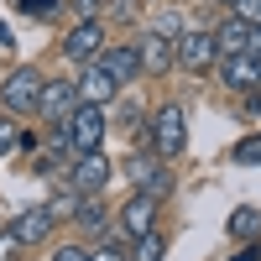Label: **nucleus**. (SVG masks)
<instances>
[{
  "mask_svg": "<svg viewBox=\"0 0 261 261\" xmlns=\"http://www.w3.org/2000/svg\"><path fill=\"white\" fill-rule=\"evenodd\" d=\"M146 141H151V151H157L162 162L183 157V146H188V120H183V105H157V110L146 115Z\"/></svg>",
  "mask_w": 261,
  "mask_h": 261,
  "instance_id": "f257e3e1",
  "label": "nucleus"
},
{
  "mask_svg": "<svg viewBox=\"0 0 261 261\" xmlns=\"http://www.w3.org/2000/svg\"><path fill=\"white\" fill-rule=\"evenodd\" d=\"M110 178H115V162L105 157V146H94V151H73L68 157V178L63 183H68L79 199H89V193H99Z\"/></svg>",
  "mask_w": 261,
  "mask_h": 261,
  "instance_id": "f03ea898",
  "label": "nucleus"
},
{
  "mask_svg": "<svg viewBox=\"0 0 261 261\" xmlns=\"http://www.w3.org/2000/svg\"><path fill=\"white\" fill-rule=\"evenodd\" d=\"M63 136H68V146H73V151H94V146H105V136H110L105 105L79 99V105H73V115L63 120Z\"/></svg>",
  "mask_w": 261,
  "mask_h": 261,
  "instance_id": "7ed1b4c3",
  "label": "nucleus"
},
{
  "mask_svg": "<svg viewBox=\"0 0 261 261\" xmlns=\"http://www.w3.org/2000/svg\"><path fill=\"white\" fill-rule=\"evenodd\" d=\"M172 63L204 79V73L214 68V63H220V47H214V32H209V27H193V32H178V37H172Z\"/></svg>",
  "mask_w": 261,
  "mask_h": 261,
  "instance_id": "20e7f679",
  "label": "nucleus"
},
{
  "mask_svg": "<svg viewBox=\"0 0 261 261\" xmlns=\"http://www.w3.org/2000/svg\"><path fill=\"white\" fill-rule=\"evenodd\" d=\"M42 84H47L42 68H11V79L0 84V110H11V115H37Z\"/></svg>",
  "mask_w": 261,
  "mask_h": 261,
  "instance_id": "39448f33",
  "label": "nucleus"
},
{
  "mask_svg": "<svg viewBox=\"0 0 261 261\" xmlns=\"http://www.w3.org/2000/svg\"><path fill=\"white\" fill-rule=\"evenodd\" d=\"M125 178L136 183L141 193H151V199H172V167L157 157V151H136V157H125Z\"/></svg>",
  "mask_w": 261,
  "mask_h": 261,
  "instance_id": "423d86ee",
  "label": "nucleus"
},
{
  "mask_svg": "<svg viewBox=\"0 0 261 261\" xmlns=\"http://www.w3.org/2000/svg\"><path fill=\"white\" fill-rule=\"evenodd\" d=\"M79 105V79H47L42 84V99H37V120L47 125H63Z\"/></svg>",
  "mask_w": 261,
  "mask_h": 261,
  "instance_id": "0eeeda50",
  "label": "nucleus"
},
{
  "mask_svg": "<svg viewBox=\"0 0 261 261\" xmlns=\"http://www.w3.org/2000/svg\"><path fill=\"white\" fill-rule=\"evenodd\" d=\"M99 47H105V27H99V16L73 21V27L63 32V42H58V53L68 58V63H89V58H99Z\"/></svg>",
  "mask_w": 261,
  "mask_h": 261,
  "instance_id": "6e6552de",
  "label": "nucleus"
},
{
  "mask_svg": "<svg viewBox=\"0 0 261 261\" xmlns=\"http://www.w3.org/2000/svg\"><path fill=\"white\" fill-rule=\"evenodd\" d=\"M94 63H99V68L110 73L115 84H120V89H130V84L141 79V53H136V42H105Z\"/></svg>",
  "mask_w": 261,
  "mask_h": 261,
  "instance_id": "1a4fd4ad",
  "label": "nucleus"
},
{
  "mask_svg": "<svg viewBox=\"0 0 261 261\" xmlns=\"http://www.w3.org/2000/svg\"><path fill=\"white\" fill-rule=\"evenodd\" d=\"M157 214H162V199H151V193L136 188V193L120 204V235H125V241H136V235L157 230Z\"/></svg>",
  "mask_w": 261,
  "mask_h": 261,
  "instance_id": "9d476101",
  "label": "nucleus"
},
{
  "mask_svg": "<svg viewBox=\"0 0 261 261\" xmlns=\"http://www.w3.org/2000/svg\"><path fill=\"white\" fill-rule=\"evenodd\" d=\"M11 230H16V241L32 251V246H42V241L58 230V220H53V209H47V204H27V209L11 220Z\"/></svg>",
  "mask_w": 261,
  "mask_h": 261,
  "instance_id": "9b49d317",
  "label": "nucleus"
},
{
  "mask_svg": "<svg viewBox=\"0 0 261 261\" xmlns=\"http://www.w3.org/2000/svg\"><path fill=\"white\" fill-rule=\"evenodd\" d=\"M214 68H220V79L230 84V89H241V94L261 89V58H251V53H230V58L214 63Z\"/></svg>",
  "mask_w": 261,
  "mask_h": 261,
  "instance_id": "f8f14e48",
  "label": "nucleus"
},
{
  "mask_svg": "<svg viewBox=\"0 0 261 261\" xmlns=\"http://www.w3.org/2000/svg\"><path fill=\"white\" fill-rule=\"evenodd\" d=\"M79 99H89V105H110V99H120V84L89 58V63H79Z\"/></svg>",
  "mask_w": 261,
  "mask_h": 261,
  "instance_id": "ddd939ff",
  "label": "nucleus"
},
{
  "mask_svg": "<svg viewBox=\"0 0 261 261\" xmlns=\"http://www.w3.org/2000/svg\"><path fill=\"white\" fill-rule=\"evenodd\" d=\"M136 53H141V79H162L172 68V37H162L157 27L136 42Z\"/></svg>",
  "mask_w": 261,
  "mask_h": 261,
  "instance_id": "4468645a",
  "label": "nucleus"
},
{
  "mask_svg": "<svg viewBox=\"0 0 261 261\" xmlns=\"http://www.w3.org/2000/svg\"><path fill=\"white\" fill-rule=\"evenodd\" d=\"M246 37H251V21L230 16L225 27H214V47H220V58H230V53H246Z\"/></svg>",
  "mask_w": 261,
  "mask_h": 261,
  "instance_id": "2eb2a0df",
  "label": "nucleus"
},
{
  "mask_svg": "<svg viewBox=\"0 0 261 261\" xmlns=\"http://www.w3.org/2000/svg\"><path fill=\"white\" fill-rule=\"evenodd\" d=\"M261 235V209L256 204H241L230 214V241H256Z\"/></svg>",
  "mask_w": 261,
  "mask_h": 261,
  "instance_id": "dca6fc26",
  "label": "nucleus"
},
{
  "mask_svg": "<svg viewBox=\"0 0 261 261\" xmlns=\"http://www.w3.org/2000/svg\"><path fill=\"white\" fill-rule=\"evenodd\" d=\"M130 261H162V235L157 230H146V235H136L130 241V251H125Z\"/></svg>",
  "mask_w": 261,
  "mask_h": 261,
  "instance_id": "f3484780",
  "label": "nucleus"
},
{
  "mask_svg": "<svg viewBox=\"0 0 261 261\" xmlns=\"http://www.w3.org/2000/svg\"><path fill=\"white\" fill-rule=\"evenodd\" d=\"M125 251H130V246H125V235H110V241L89 246V256H84V261H130Z\"/></svg>",
  "mask_w": 261,
  "mask_h": 261,
  "instance_id": "a211bd4d",
  "label": "nucleus"
},
{
  "mask_svg": "<svg viewBox=\"0 0 261 261\" xmlns=\"http://www.w3.org/2000/svg\"><path fill=\"white\" fill-rule=\"evenodd\" d=\"M47 209H53V220H58V225H63V220H73V214H79V193L63 183V193H53V199H47Z\"/></svg>",
  "mask_w": 261,
  "mask_h": 261,
  "instance_id": "6ab92c4d",
  "label": "nucleus"
},
{
  "mask_svg": "<svg viewBox=\"0 0 261 261\" xmlns=\"http://www.w3.org/2000/svg\"><path fill=\"white\" fill-rule=\"evenodd\" d=\"M73 220H79L84 230H99L105 220H110V209H105V204L94 199V193H89V204H79V214H73Z\"/></svg>",
  "mask_w": 261,
  "mask_h": 261,
  "instance_id": "aec40b11",
  "label": "nucleus"
},
{
  "mask_svg": "<svg viewBox=\"0 0 261 261\" xmlns=\"http://www.w3.org/2000/svg\"><path fill=\"white\" fill-rule=\"evenodd\" d=\"M235 162L241 167H261V136H246L241 146H235Z\"/></svg>",
  "mask_w": 261,
  "mask_h": 261,
  "instance_id": "412c9836",
  "label": "nucleus"
},
{
  "mask_svg": "<svg viewBox=\"0 0 261 261\" xmlns=\"http://www.w3.org/2000/svg\"><path fill=\"white\" fill-rule=\"evenodd\" d=\"M27 256V246L16 241V230H0V261H21Z\"/></svg>",
  "mask_w": 261,
  "mask_h": 261,
  "instance_id": "4be33fe9",
  "label": "nucleus"
},
{
  "mask_svg": "<svg viewBox=\"0 0 261 261\" xmlns=\"http://www.w3.org/2000/svg\"><path fill=\"white\" fill-rule=\"evenodd\" d=\"M230 11L241 16V21H251V27H261V0H235Z\"/></svg>",
  "mask_w": 261,
  "mask_h": 261,
  "instance_id": "5701e85b",
  "label": "nucleus"
},
{
  "mask_svg": "<svg viewBox=\"0 0 261 261\" xmlns=\"http://www.w3.org/2000/svg\"><path fill=\"white\" fill-rule=\"evenodd\" d=\"M16 6L27 11V16H53V11L63 6V0H16Z\"/></svg>",
  "mask_w": 261,
  "mask_h": 261,
  "instance_id": "b1692460",
  "label": "nucleus"
},
{
  "mask_svg": "<svg viewBox=\"0 0 261 261\" xmlns=\"http://www.w3.org/2000/svg\"><path fill=\"white\" fill-rule=\"evenodd\" d=\"M120 125H125V130L141 125V105H136V99H120Z\"/></svg>",
  "mask_w": 261,
  "mask_h": 261,
  "instance_id": "393cba45",
  "label": "nucleus"
},
{
  "mask_svg": "<svg viewBox=\"0 0 261 261\" xmlns=\"http://www.w3.org/2000/svg\"><path fill=\"white\" fill-rule=\"evenodd\" d=\"M68 6H73V16H79V21H89V16H99L105 0H68Z\"/></svg>",
  "mask_w": 261,
  "mask_h": 261,
  "instance_id": "a878e982",
  "label": "nucleus"
},
{
  "mask_svg": "<svg viewBox=\"0 0 261 261\" xmlns=\"http://www.w3.org/2000/svg\"><path fill=\"white\" fill-rule=\"evenodd\" d=\"M84 256H89V246H58L53 251V261H84Z\"/></svg>",
  "mask_w": 261,
  "mask_h": 261,
  "instance_id": "bb28decb",
  "label": "nucleus"
},
{
  "mask_svg": "<svg viewBox=\"0 0 261 261\" xmlns=\"http://www.w3.org/2000/svg\"><path fill=\"white\" fill-rule=\"evenodd\" d=\"M157 32H162V37H178V32H183V21L172 16V11H162V21H157Z\"/></svg>",
  "mask_w": 261,
  "mask_h": 261,
  "instance_id": "cd10ccee",
  "label": "nucleus"
},
{
  "mask_svg": "<svg viewBox=\"0 0 261 261\" xmlns=\"http://www.w3.org/2000/svg\"><path fill=\"white\" fill-rule=\"evenodd\" d=\"M11 146H16V125H11V120H0V157H6Z\"/></svg>",
  "mask_w": 261,
  "mask_h": 261,
  "instance_id": "c85d7f7f",
  "label": "nucleus"
},
{
  "mask_svg": "<svg viewBox=\"0 0 261 261\" xmlns=\"http://www.w3.org/2000/svg\"><path fill=\"white\" fill-rule=\"evenodd\" d=\"M230 261H261V246H256V241H246V246H241V251H235Z\"/></svg>",
  "mask_w": 261,
  "mask_h": 261,
  "instance_id": "c756f323",
  "label": "nucleus"
},
{
  "mask_svg": "<svg viewBox=\"0 0 261 261\" xmlns=\"http://www.w3.org/2000/svg\"><path fill=\"white\" fill-rule=\"evenodd\" d=\"M246 53H251V58H261V27H251V37H246Z\"/></svg>",
  "mask_w": 261,
  "mask_h": 261,
  "instance_id": "7c9ffc66",
  "label": "nucleus"
},
{
  "mask_svg": "<svg viewBox=\"0 0 261 261\" xmlns=\"http://www.w3.org/2000/svg\"><path fill=\"white\" fill-rule=\"evenodd\" d=\"M0 53H11V32L6 27H0Z\"/></svg>",
  "mask_w": 261,
  "mask_h": 261,
  "instance_id": "2f4dec72",
  "label": "nucleus"
},
{
  "mask_svg": "<svg viewBox=\"0 0 261 261\" xmlns=\"http://www.w3.org/2000/svg\"><path fill=\"white\" fill-rule=\"evenodd\" d=\"M214 6H235V0H214Z\"/></svg>",
  "mask_w": 261,
  "mask_h": 261,
  "instance_id": "473e14b6",
  "label": "nucleus"
}]
</instances>
